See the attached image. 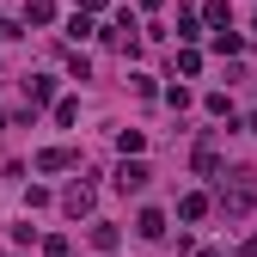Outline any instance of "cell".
<instances>
[{
  "instance_id": "1",
  "label": "cell",
  "mask_w": 257,
  "mask_h": 257,
  "mask_svg": "<svg viewBox=\"0 0 257 257\" xmlns=\"http://www.w3.org/2000/svg\"><path fill=\"white\" fill-rule=\"evenodd\" d=\"M251 202H257V178L251 172L220 178V208H227V214H251Z\"/></svg>"
},
{
  "instance_id": "2",
  "label": "cell",
  "mask_w": 257,
  "mask_h": 257,
  "mask_svg": "<svg viewBox=\"0 0 257 257\" xmlns=\"http://www.w3.org/2000/svg\"><path fill=\"white\" fill-rule=\"evenodd\" d=\"M116 190H122V196L147 190V166H141V159H122V166H116Z\"/></svg>"
},
{
  "instance_id": "3",
  "label": "cell",
  "mask_w": 257,
  "mask_h": 257,
  "mask_svg": "<svg viewBox=\"0 0 257 257\" xmlns=\"http://www.w3.org/2000/svg\"><path fill=\"white\" fill-rule=\"evenodd\" d=\"M61 208H68L74 220H80V214H92V184H74L68 196H61Z\"/></svg>"
},
{
  "instance_id": "4",
  "label": "cell",
  "mask_w": 257,
  "mask_h": 257,
  "mask_svg": "<svg viewBox=\"0 0 257 257\" xmlns=\"http://www.w3.org/2000/svg\"><path fill=\"white\" fill-rule=\"evenodd\" d=\"M68 166H74L68 147H43V153H37V172H68Z\"/></svg>"
},
{
  "instance_id": "5",
  "label": "cell",
  "mask_w": 257,
  "mask_h": 257,
  "mask_svg": "<svg viewBox=\"0 0 257 257\" xmlns=\"http://www.w3.org/2000/svg\"><path fill=\"white\" fill-rule=\"evenodd\" d=\"M135 233H141V239H159V233H166V214H159V208H147V214L135 220Z\"/></svg>"
},
{
  "instance_id": "6",
  "label": "cell",
  "mask_w": 257,
  "mask_h": 257,
  "mask_svg": "<svg viewBox=\"0 0 257 257\" xmlns=\"http://www.w3.org/2000/svg\"><path fill=\"white\" fill-rule=\"evenodd\" d=\"M25 92H31V104H49L55 98V80H25Z\"/></svg>"
},
{
  "instance_id": "7",
  "label": "cell",
  "mask_w": 257,
  "mask_h": 257,
  "mask_svg": "<svg viewBox=\"0 0 257 257\" xmlns=\"http://www.w3.org/2000/svg\"><path fill=\"white\" fill-rule=\"evenodd\" d=\"M92 245H98V251H116V227H110V220H98V227H92Z\"/></svg>"
},
{
  "instance_id": "8",
  "label": "cell",
  "mask_w": 257,
  "mask_h": 257,
  "mask_svg": "<svg viewBox=\"0 0 257 257\" xmlns=\"http://www.w3.org/2000/svg\"><path fill=\"white\" fill-rule=\"evenodd\" d=\"M214 166H220V153H214V141H202V147H196V172H202V178H208V172H214Z\"/></svg>"
},
{
  "instance_id": "9",
  "label": "cell",
  "mask_w": 257,
  "mask_h": 257,
  "mask_svg": "<svg viewBox=\"0 0 257 257\" xmlns=\"http://www.w3.org/2000/svg\"><path fill=\"white\" fill-rule=\"evenodd\" d=\"M178 214H184V220H202V214H208V196H184Z\"/></svg>"
},
{
  "instance_id": "10",
  "label": "cell",
  "mask_w": 257,
  "mask_h": 257,
  "mask_svg": "<svg viewBox=\"0 0 257 257\" xmlns=\"http://www.w3.org/2000/svg\"><path fill=\"white\" fill-rule=\"evenodd\" d=\"M25 19H31V25H49V19H55V7H49V0H31Z\"/></svg>"
},
{
  "instance_id": "11",
  "label": "cell",
  "mask_w": 257,
  "mask_h": 257,
  "mask_svg": "<svg viewBox=\"0 0 257 257\" xmlns=\"http://www.w3.org/2000/svg\"><path fill=\"white\" fill-rule=\"evenodd\" d=\"M214 49H220V55H239V31H227V25H220V37H214Z\"/></svg>"
},
{
  "instance_id": "12",
  "label": "cell",
  "mask_w": 257,
  "mask_h": 257,
  "mask_svg": "<svg viewBox=\"0 0 257 257\" xmlns=\"http://www.w3.org/2000/svg\"><path fill=\"white\" fill-rule=\"evenodd\" d=\"M68 37H74V43H80V37H92V19H86V13H74V19H68Z\"/></svg>"
},
{
  "instance_id": "13",
  "label": "cell",
  "mask_w": 257,
  "mask_h": 257,
  "mask_svg": "<svg viewBox=\"0 0 257 257\" xmlns=\"http://www.w3.org/2000/svg\"><path fill=\"white\" fill-rule=\"evenodd\" d=\"M55 122H80V98H61L55 104Z\"/></svg>"
},
{
  "instance_id": "14",
  "label": "cell",
  "mask_w": 257,
  "mask_h": 257,
  "mask_svg": "<svg viewBox=\"0 0 257 257\" xmlns=\"http://www.w3.org/2000/svg\"><path fill=\"white\" fill-rule=\"evenodd\" d=\"M43 257H68V239H61V233H55V239H43Z\"/></svg>"
},
{
  "instance_id": "15",
  "label": "cell",
  "mask_w": 257,
  "mask_h": 257,
  "mask_svg": "<svg viewBox=\"0 0 257 257\" xmlns=\"http://www.w3.org/2000/svg\"><path fill=\"white\" fill-rule=\"evenodd\" d=\"M98 7H104V0H80V13H98Z\"/></svg>"
},
{
  "instance_id": "16",
  "label": "cell",
  "mask_w": 257,
  "mask_h": 257,
  "mask_svg": "<svg viewBox=\"0 0 257 257\" xmlns=\"http://www.w3.org/2000/svg\"><path fill=\"white\" fill-rule=\"evenodd\" d=\"M0 37H13V25H7V19H0Z\"/></svg>"
},
{
  "instance_id": "17",
  "label": "cell",
  "mask_w": 257,
  "mask_h": 257,
  "mask_svg": "<svg viewBox=\"0 0 257 257\" xmlns=\"http://www.w3.org/2000/svg\"><path fill=\"white\" fill-rule=\"evenodd\" d=\"M202 257H220V251H202Z\"/></svg>"
},
{
  "instance_id": "18",
  "label": "cell",
  "mask_w": 257,
  "mask_h": 257,
  "mask_svg": "<svg viewBox=\"0 0 257 257\" xmlns=\"http://www.w3.org/2000/svg\"><path fill=\"white\" fill-rule=\"evenodd\" d=\"M0 257H7V251H0Z\"/></svg>"
}]
</instances>
